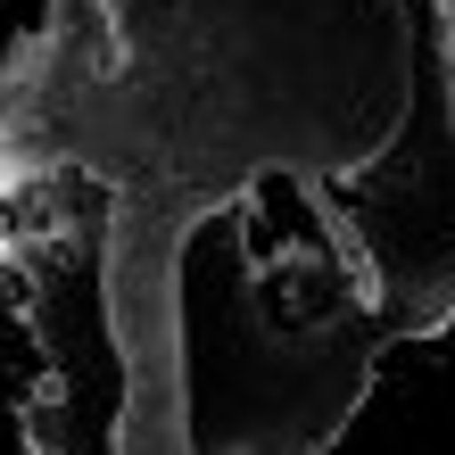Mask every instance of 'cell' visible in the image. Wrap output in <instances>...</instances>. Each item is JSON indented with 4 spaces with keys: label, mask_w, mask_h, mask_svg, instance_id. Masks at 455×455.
<instances>
[{
    "label": "cell",
    "mask_w": 455,
    "mask_h": 455,
    "mask_svg": "<svg viewBox=\"0 0 455 455\" xmlns=\"http://www.w3.org/2000/svg\"><path fill=\"white\" fill-rule=\"evenodd\" d=\"M0 191H9V174H0Z\"/></svg>",
    "instance_id": "1"
}]
</instances>
